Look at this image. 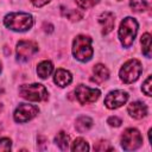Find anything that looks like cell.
Here are the masks:
<instances>
[{"instance_id":"e0dca14e","label":"cell","mask_w":152,"mask_h":152,"mask_svg":"<svg viewBox=\"0 0 152 152\" xmlns=\"http://www.w3.org/2000/svg\"><path fill=\"white\" fill-rule=\"evenodd\" d=\"M69 141H70V138H69V135H68L65 132H59V133L55 137V142H56V145H57L61 150H63V151H65V150L69 148Z\"/></svg>"},{"instance_id":"5b68a950","label":"cell","mask_w":152,"mask_h":152,"mask_svg":"<svg viewBox=\"0 0 152 152\" xmlns=\"http://www.w3.org/2000/svg\"><path fill=\"white\" fill-rule=\"evenodd\" d=\"M142 71V66H141V63L133 58V59H129L127 61L122 68L120 69V72H119V76H120V80L124 82V83H133L134 81H137L140 76Z\"/></svg>"},{"instance_id":"cb8c5ba5","label":"cell","mask_w":152,"mask_h":152,"mask_svg":"<svg viewBox=\"0 0 152 152\" xmlns=\"http://www.w3.org/2000/svg\"><path fill=\"white\" fill-rule=\"evenodd\" d=\"M151 83H152V80H151V76H148L146 80H145V82H144V84H142V91L145 93V95H147V96H151V94H152V91H151Z\"/></svg>"},{"instance_id":"83f0119b","label":"cell","mask_w":152,"mask_h":152,"mask_svg":"<svg viewBox=\"0 0 152 152\" xmlns=\"http://www.w3.org/2000/svg\"><path fill=\"white\" fill-rule=\"evenodd\" d=\"M38 142H39V145H42L39 148L40 150H44L45 148V145H46V138H44V137H38Z\"/></svg>"},{"instance_id":"d6986e66","label":"cell","mask_w":152,"mask_h":152,"mask_svg":"<svg viewBox=\"0 0 152 152\" xmlns=\"http://www.w3.org/2000/svg\"><path fill=\"white\" fill-rule=\"evenodd\" d=\"M71 151H89V145L83 138H77L71 145Z\"/></svg>"},{"instance_id":"ac0fdd59","label":"cell","mask_w":152,"mask_h":152,"mask_svg":"<svg viewBox=\"0 0 152 152\" xmlns=\"http://www.w3.org/2000/svg\"><path fill=\"white\" fill-rule=\"evenodd\" d=\"M141 46H142V53L150 58L151 57V34L150 33H144L141 36Z\"/></svg>"},{"instance_id":"1f68e13d","label":"cell","mask_w":152,"mask_h":152,"mask_svg":"<svg viewBox=\"0 0 152 152\" xmlns=\"http://www.w3.org/2000/svg\"><path fill=\"white\" fill-rule=\"evenodd\" d=\"M0 93H1V90H0Z\"/></svg>"},{"instance_id":"7c38bea8","label":"cell","mask_w":152,"mask_h":152,"mask_svg":"<svg viewBox=\"0 0 152 152\" xmlns=\"http://www.w3.org/2000/svg\"><path fill=\"white\" fill-rule=\"evenodd\" d=\"M127 112L134 119H142L147 114V107L145 103H142L140 101H135V102H131L128 104Z\"/></svg>"},{"instance_id":"9c48e42d","label":"cell","mask_w":152,"mask_h":152,"mask_svg":"<svg viewBox=\"0 0 152 152\" xmlns=\"http://www.w3.org/2000/svg\"><path fill=\"white\" fill-rule=\"evenodd\" d=\"M37 51H38V45L34 42L21 40L17 45V59L19 62H26Z\"/></svg>"},{"instance_id":"30bf717a","label":"cell","mask_w":152,"mask_h":152,"mask_svg":"<svg viewBox=\"0 0 152 152\" xmlns=\"http://www.w3.org/2000/svg\"><path fill=\"white\" fill-rule=\"evenodd\" d=\"M128 100V93L125 90H113L110 91L106 99H104V104L109 109H116L121 106H124Z\"/></svg>"},{"instance_id":"603a6c76","label":"cell","mask_w":152,"mask_h":152,"mask_svg":"<svg viewBox=\"0 0 152 152\" xmlns=\"http://www.w3.org/2000/svg\"><path fill=\"white\" fill-rule=\"evenodd\" d=\"M94 150L95 151H112L113 147L109 145V142L101 140V141L96 142V145H94Z\"/></svg>"},{"instance_id":"f546056e","label":"cell","mask_w":152,"mask_h":152,"mask_svg":"<svg viewBox=\"0 0 152 152\" xmlns=\"http://www.w3.org/2000/svg\"><path fill=\"white\" fill-rule=\"evenodd\" d=\"M0 71H1V63H0Z\"/></svg>"},{"instance_id":"7402d4cb","label":"cell","mask_w":152,"mask_h":152,"mask_svg":"<svg viewBox=\"0 0 152 152\" xmlns=\"http://www.w3.org/2000/svg\"><path fill=\"white\" fill-rule=\"evenodd\" d=\"M64 15L68 17V19H70V20H72V21H75V20H80V19L82 18V13H81L80 11H77V10H70V11H66V12L64 13Z\"/></svg>"},{"instance_id":"8fae6325","label":"cell","mask_w":152,"mask_h":152,"mask_svg":"<svg viewBox=\"0 0 152 152\" xmlns=\"http://www.w3.org/2000/svg\"><path fill=\"white\" fill-rule=\"evenodd\" d=\"M99 23L101 25L102 33L103 34H108L114 28V24H115L114 14L112 12H103V13H101V15L99 17Z\"/></svg>"},{"instance_id":"f1b7e54d","label":"cell","mask_w":152,"mask_h":152,"mask_svg":"<svg viewBox=\"0 0 152 152\" xmlns=\"http://www.w3.org/2000/svg\"><path fill=\"white\" fill-rule=\"evenodd\" d=\"M1 109H2V106H1V103H0V110H1Z\"/></svg>"},{"instance_id":"8992f818","label":"cell","mask_w":152,"mask_h":152,"mask_svg":"<svg viewBox=\"0 0 152 152\" xmlns=\"http://www.w3.org/2000/svg\"><path fill=\"white\" fill-rule=\"evenodd\" d=\"M142 138L137 128H127L121 135V146L126 151H133L141 146Z\"/></svg>"},{"instance_id":"9a60e30c","label":"cell","mask_w":152,"mask_h":152,"mask_svg":"<svg viewBox=\"0 0 152 152\" xmlns=\"http://www.w3.org/2000/svg\"><path fill=\"white\" fill-rule=\"evenodd\" d=\"M52 71H53V65L50 61H43L37 65V74L43 80L48 78Z\"/></svg>"},{"instance_id":"6da1fadb","label":"cell","mask_w":152,"mask_h":152,"mask_svg":"<svg viewBox=\"0 0 152 152\" xmlns=\"http://www.w3.org/2000/svg\"><path fill=\"white\" fill-rule=\"evenodd\" d=\"M4 24L10 30L17 32H24L33 26V18L28 13H10L4 18Z\"/></svg>"},{"instance_id":"7a4b0ae2","label":"cell","mask_w":152,"mask_h":152,"mask_svg":"<svg viewBox=\"0 0 152 152\" xmlns=\"http://www.w3.org/2000/svg\"><path fill=\"white\" fill-rule=\"evenodd\" d=\"M91 38L84 34H80L74 39L72 43V55L76 59L81 62H87L93 57Z\"/></svg>"},{"instance_id":"44dd1931","label":"cell","mask_w":152,"mask_h":152,"mask_svg":"<svg viewBox=\"0 0 152 152\" xmlns=\"http://www.w3.org/2000/svg\"><path fill=\"white\" fill-rule=\"evenodd\" d=\"M75 1L78 5V7H81L83 10H87V8H90V7L95 6L96 4H99L100 0H75Z\"/></svg>"},{"instance_id":"52a82bcc","label":"cell","mask_w":152,"mask_h":152,"mask_svg":"<svg viewBox=\"0 0 152 152\" xmlns=\"http://www.w3.org/2000/svg\"><path fill=\"white\" fill-rule=\"evenodd\" d=\"M100 94L101 93L99 89H93V88H89L83 84L77 86L75 89L76 99L78 100V102L81 104H88V103L95 102L100 97Z\"/></svg>"},{"instance_id":"484cf974","label":"cell","mask_w":152,"mask_h":152,"mask_svg":"<svg viewBox=\"0 0 152 152\" xmlns=\"http://www.w3.org/2000/svg\"><path fill=\"white\" fill-rule=\"evenodd\" d=\"M107 122H108L110 126H114V127H119V126L122 124L121 119L118 118V116H109L108 120H107Z\"/></svg>"},{"instance_id":"5bb4252c","label":"cell","mask_w":152,"mask_h":152,"mask_svg":"<svg viewBox=\"0 0 152 152\" xmlns=\"http://www.w3.org/2000/svg\"><path fill=\"white\" fill-rule=\"evenodd\" d=\"M93 74H94V77L91 78V81H94L95 83H102L103 81H106L109 77V71L103 64L94 65Z\"/></svg>"},{"instance_id":"4dcf8cb0","label":"cell","mask_w":152,"mask_h":152,"mask_svg":"<svg viewBox=\"0 0 152 152\" xmlns=\"http://www.w3.org/2000/svg\"><path fill=\"white\" fill-rule=\"evenodd\" d=\"M0 131H1V126H0Z\"/></svg>"},{"instance_id":"ba28073f","label":"cell","mask_w":152,"mask_h":152,"mask_svg":"<svg viewBox=\"0 0 152 152\" xmlns=\"http://www.w3.org/2000/svg\"><path fill=\"white\" fill-rule=\"evenodd\" d=\"M39 109L38 107L33 104H27V103H20L13 114V118L17 122H26L31 119H33L38 114Z\"/></svg>"},{"instance_id":"ffe728a7","label":"cell","mask_w":152,"mask_h":152,"mask_svg":"<svg viewBox=\"0 0 152 152\" xmlns=\"http://www.w3.org/2000/svg\"><path fill=\"white\" fill-rule=\"evenodd\" d=\"M129 6L135 12H141L147 8V1L146 0H131Z\"/></svg>"},{"instance_id":"277c9868","label":"cell","mask_w":152,"mask_h":152,"mask_svg":"<svg viewBox=\"0 0 152 152\" xmlns=\"http://www.w3.org/2000/svg\"><path fill=\"white\" fill-rule=\"evenodd\" d=\"M19 94L21 97L28 101H43L48 99V90L43 84L33 83V84H23L19 88Z\"/></svg>"},{"instance_id":"3957f363","label":"cell","mask_w":152,"mask_h":152,"mask_svg":"<svg viewBox=\"0 0 152 152\" xmlns=\"http://www.w3.org/2000/svg\"><path fill=\"white\" fill-rule=\"evenodd\" d=\"M137 32H138V21L132 17L125 18L121 21L119 28V38L121 44L125 48H129L134 42Z\"/></svg>"},{"instance_id":"4316f807","label":"cell","mask_w":152,"mask_h":152,"mask_svg":"<svg viewBox=\"0 0 152 152\" xmlns=\"http://www.w3.org/2000/svg\"><path fill=\"white\" fill-rule=\"evenodd\" d=\"M36 7H42V6H44V5H46L50 0H30Z\"/></svg>"},{"instance_id":"d4e9b609","label":"cell","mask_w":152,"mask_h":152,"mask_svg":"<svg viewBox=\"0 0 152 152\" xmlns=\"http://www.w3.org/2000/svg\"><path fill=\"white\" fill-rule=\"evenodd\" d=\"M11 147H12V142L8 138L0 139V151H10Z\"/></svg>"},{"instance_id":"2e32d148","label":"cell","mask_w":152,"mask_h":152,"mask_svg":"<svg viewBox=\"0 0 152 152\" xmlns=\"http://www.w3.org/2000/svg\"><path fill=\"white\" fill-rule=\"evenodd\" d=\"M93 125V120L89 118V116H80L77 120H76V124H75V127L76 129L80 132V133H83L86 131H88Z\"/></svg>"},{"instance_id":"4fadbf2b","label":"cell","mask_w":152,"mask_h":152,"mask_svg":"<svg viewBox=\"0 0 152 152\" xmlns=\"http://www.w3.org/2000/svg\"><path fill=\"white\" fill-rule=\"evenodd\" d=\"M72 81V76L71 74L68 71V70H64V69H57L56 72H55V76H53V82L59 86V87H66L71 83Z\"/></svg>"}]
</instances>
